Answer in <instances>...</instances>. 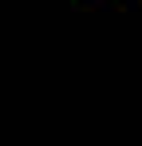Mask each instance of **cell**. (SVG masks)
I'll use <instances>...</instances> for the list:
<instances>
[]
</instances>
